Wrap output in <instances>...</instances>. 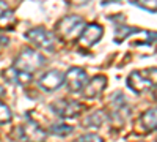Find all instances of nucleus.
Listing matches in <instances>:
<instances>
[{
    "label": "nucleus",
    "instance_id": "1",
    "mask_svg": "<svg viewBox=\"0 0 157 142\" xmlns=\"http://www.w3.org/2000/svg\"><path fill=\"white\" fill-rule=\"evenodd\" d=\"M85 21L83 18L77 16V14H69L61 18L57 24H55V35L63 41H72V40H78L82 30L85 29Z\"/></svg>",
    "mask_w": 157,
    "mask_h": 142
},
{
    "label": "nucleus",
    "instance_id": "2",
    "mask_svg": "<svg viewBox=\"0 0 157 142\" xmlns=\"http://www.w3.org/2000/svg\"><path fill=\"white\" fill-rule=\"evenodd\" d=\"M44 63H46L44 55H41L39 52H36V51H33L30 47H25L14 59L13 68L21 71V73H25V74H33L39 68H43Z\"/></svg>",
    "mask_w": 157,
    "mask_h": 142
},
{
    "label": "nucleus",
    "instance_id": "3",
    "mask_svg": "<svg viewBox=\"0 0 157 142\" xmlns=\"http://www.w3.org/2000/svg\"><path fill=\"white\" fill-rule=\"evenodd\" d=\"M25 38L38 49L52 52L55 49V35L44 27H35L25 32Z\"/></svg>",
    "mask_w": 157,
    "mask_h": 142
},
{
    "label": "nucleus",
    "instance_id": "4",
    "mask_svg": "<svg viewBox=\"0 0 157 142\" xmlns=\"http://www.w3.org/2000/svg\"><path fill=\"white\" fill-rule=\"evenodd\" d=\"M50 109L61 119H75L82 114L83 104L74 99H58L52 103Z\"/></svg>",
    "mask_w": 157,
    "mask_h": 142
},
{
    "label": "nucleus",
    "instance_id": "5",
    "mask_svg": "<svg viewBox=\"0 0 157 142\" xmlns=\"http://www.w3.org/2000/svg\"><path fill=\"white\" fill-rule=\"evenodd\" d=\"M64 82H66V87L69 92H72V93L82 92V88L88 82V74L82 68L72 67L64 73Z\"/></svg>",
    "mask_w": 157,
    "mask_h": 142
},
{
    "label": "nucleus",
    "instance_id": "6",
    "mask_svg": "<svg viewBox=\"0 0 157 142\" xmlns=\"http://www.w3.org/2000/svg\"><path fill=\"white\" fill-rule=\"evenodd\" d=\"M152 85H154L152 79L148 77L146 73H143V71H132L127 77V87L137 95L151 90Z\"/></svg>",
    "mask_w": 157,
    "mask_h": 142
},
{
    "label": "nucleus",
    "instance_id": "7",
    "mask_svg": "<svg viewBox=\"0 0 157 142\" xmlns=\"http://www.w3.org/2000/svg\"><path fill=\"white\" fill-rule=\"evenodd\" d=\"M109 81H107V77L105 76H94V77H91V79H88V82L85 84V87L82 88V96L85 99H94V98H99L102 93H104V90H105Z\"/></svg>",
    "mask_w": 157,
    "mask_h": 142
},
{
    "label": "nucleus",
    "instance_id": "8",
    "mask_svg": "<svg viewBox=\"0 0 157 142\" xmlns=\"http://www.w3.org/2000/svg\"><path fill=\"white\" fill-rule=\"evenodd\" d=\"M38 84L44 92H54L64 84V73H61L60 70H49L41 74Z\"/></svg>",
    "mask_w": 157,
    "mask_h": 142
},
{
    "label": "nucleus",
    "instance_id": "9",
    "mask_svg": "<svg viewBox=\"0 0 157 142\" xmlns=\"http://www.w3.org/2000/svg\"><path fill=\"white\" fill-rule=\"evenodd\" d=\"M102 35H104V29L99 24H96V22L86 24L85 29L80 33V36H78V43H80V46H83V47H91L96 43H99Z\"/></svg>",
    "mask_w": 157,
    "mask_h": 142
},
{
    "label": "nucleus",
    "instance_id": "10",
    "mask_svg": "<svg viewBox=\"0 0 157 142\" xmlns=\"http://www.w3.org/2000/svg\"><path fill=\"white\" fill-rule=\"evenodd\" d=\"M21 136L25 142H44L47 134L36 122L29 120L21 126Z\"/></svg>",
    "mask_w": 157,
    "mask_h": 142
},
{
    "label": "nucleus",
    "instance_id": "11",
    "mask_svg": "<svg viewBox=\"0 0 157 142\" xmlns=\"http://www.w3.org/2000/svg\"><path fill=\"white\" fill-rule=\"evenodd\" d=\"M3 76H5V81L11 82V84H16V85H27L29 82H32V74H25V73H21L14 68H8L3 71Z\"/></svg>",
    "mask_w": 157,
    "mask_h": 142
},
{
    "label": "nucleus",
    "instance_id": "12",
    "mask_svg": "<svg viewBox=\"0 0 157 142\" xmlns=\"http://www.w3.org/2000/svg\"><path fill=\"white\" fill-rule=\"evenodd\" d=\"M140 123H141L143 130H145L146 133L157 130V108H151L146 112H143L141 119H140Z\"/></svg>",
    "mask_w": 157,
    "mask_h": 142
},
{
    "label": "nucleus",
    "instance_id": "13",
    "mask_svg": "<svg viewBox=\"0 0 157 142\" xmlns=\"http://www.w3.org/2000/svg\"><path fill=\"white\" fill-rule=\"evenodd\" d=\"M14 14L10 10V6L5 2H0V29H11V25L14 24Z\"/></svg>",
    "mask_w": 157,
    "mask_h": 142
},
{
    "label": "nucleus",
    "instance_id": "14",
    "mask_svg": "<svg viewBox=\"0 0 157 142\" xmlns=\"http://www.w3.org/2000/svg\"><path fill=\"white\" fill-rule=\"evenodd\" d=\"M105 119H107L105 111L99 109V111H94L93 114L86 115V119L83 120V125L88 126V128H99L104 122H105Z\"/></svg>",
    "mask_w": 157,
    "mask_h": 142
},
{
    "label": "nucleus",
    "instance_id": "15",
    "mask_svg": "<svg viewBox=\"0 0 157 142\" xmlns=\"http://www.w3.org/2000/svg\"><path fill=\"white\" fill-rule=\"evenodd\" d=\"M49 131L52 134H55V136H60V137H64V136H68L74 131V128L71 125H66V123H54L50 128H49Z\"/></svg>",
    "mask_w": 157,
    "mask_h": 142
},
{
    "label": "nucleus",
    "instance_id": "16",
    "mask_svg": "<svg viewBox=\"0 0 157 142\" xmlns=\"http://www.w3.org/2000/svg\"><path fill=\"white\" fill-rule=\"evenodd\" d=\"M134 3L135 6L149 11V13H157V0H146V2H141V0H137V2H130Z\"/></svg>",
    "mask_w": 157,
    "mask_h": 142
},
{
    "label": "nucleus",
    "instance_id": "17",
    "mask_svg": "<svg viewBox=\"0 0 157 142\" xmlns=\"http://www.w3.org/2000/svg\"><path fill=\"white\" fill-rule=\"evenodd\" d=\"M13 119V114H11V109L5 104V103L0 101V125L3 123H10Z\"/></svg>",
    "mask_w": 157,
    "mask_h": 142
},
{
    "label": "nucleus",
    "instance_id": "18",
    "mask_svg": "<svg viewBox=\"0 0 157 142\" xmlns=\"http://www.w3.org/2000/svg\"><path fill=\"white\" fill-rule=\"evenodd\" d=\"M74 142H104V139L94 133H88V134H83L78 139H75Z\"/></svg>",
    "mask_w": 157,
    "mask_h": 142
},
{
    "label": "nucleus",
    "instance_id": "19",
    "mask_svg": "<svg viewBox=\"0 0 157 142\" xmlns=\"http://www.w3.org/2000/svg\"><path fill=\"white\" fill-rule=\"evenodd\" d=\"M5 95V90H3V87H0V98H2Z\"/></svg>",
    "mask_w": 157,
    "mask_h": 142
},
{
    "label": "nucleus",
    "instance_id": "20",
    "mask_svg": "<svg viewBox=\"0 0 157 142\" xmlns=\"http://www.w3.org/2000/svg\"><path fill=\"white\" fill-rule=\"evenodd\" d=\"M154 98L157 99V85H155V88H154Z\"/></svg>",
    "mask_w": 157,
    "mask_h": 142
}]
</instances>
